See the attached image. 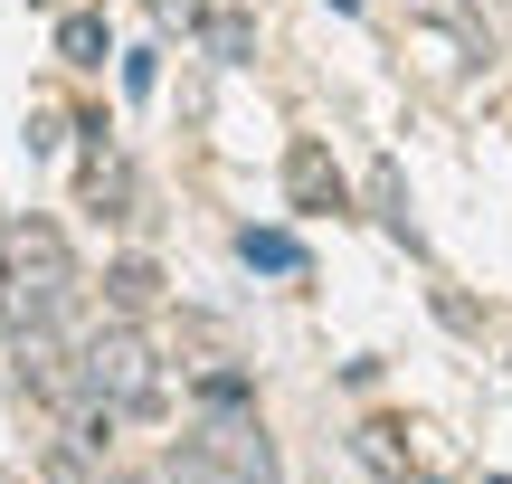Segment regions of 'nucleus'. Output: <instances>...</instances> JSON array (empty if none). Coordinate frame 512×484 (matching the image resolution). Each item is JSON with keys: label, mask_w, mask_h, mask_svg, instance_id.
<instances>
[{"label": "nucleus", "mask_w": 512, "mask_h": 484, "mask_svg": "<svg viewBox=\"0 0 512 484\" xmlns=\"http://www.w3.org/2000/svg\"><path fill=\"white\" fill-rule=\"evenodd\" d=\"M399 57H408V76H418L427 95H456L465 76L494 67V38H484V19L465 10V0H408Z\"/></svg>", "instance_id": "nucleus-1"}, {"label": "nucleus", "mask_w": 512, "mask_h": 484, "mask_svg": "<svg viewBox=\"0 0 512 484\" xmlns=\"http://www.w3.org/2000/svg\"><path fill=\"white\" fill-rule=\"evenodd\" d=\"M171 484H285V466H275L266 428H256L247 409H219V418H200V428L181 437Z\"/></svg>", "instance_id": "nucleus-2"}, {"label": "nucleus", "mask_w": 512, "mask_h": 484, "mask_svg": "<svg viewBox=\"0 0 512 484\" xmlns=\"http://www.w3.org/2000/svg\"><path fill=\"white\" fill-rule=\"evenodd\" d=\"M67 295H76L67 238H57L48 219H19L10 228V314L19 323H57V314H67Z\"/></svg>", "instance_id": "nucleus-3"}, {"label": "nucleus", "mask_w": 512, "mask_h": 484, "mask_svg": "<svg viewBox=\"0 0 512 484\" xmlns=\"http://www.w3.org/2000/svg\"><path fill=\"white\" fill-rule=\"evenodd\" d=\"M86 390L105 399V409H152V399H162V371H152V342L133 333V323H105V333L86 342Z\"/></svg>", "instance_id": "nucleus-4"}, {"label": "nucleus", "mask_w": 512, "mask_h": 484, "mask_svg": "<svg viewBox=\"0 0 512 484\" xmlns=\"http://www.w3.org/2000/svg\"><path fill=\"white\" fill-rule=\"evenodd\" d=\"M19 380H29L38 399H76V390H86V361L57 352L48 323H19Z\"/></svg>", "instance_id": "nucleus-5"}, {"label": "nucleus", "mask_w": 512, "mask_h": 484, "mask_svg": "<svg viewBox=\"0 0 512 484\" xmlns=\"http://www.w3.org/2000/svg\"><path fill=\"white\" fill-rule=\"evenodd\" d=\"M285 190H294V209H332V200H342V181H332V152H323V143H294Z\"/></svg>", "instance_id": "nucleus-6"}, {"label": "nucleus", "mask_w": 512, "mask_h": 484, "mask_svg": "<svg viewBox=\"0 0 512 484\" xmlns=\"http://www.w3.org/2000/svg\"><path fill=\"white\" fill-rule=\"evenodd\" d=\"M238 257L266 266V276H304V238L294 228H238Z\"/></svg>", "instance_id": "nucleus-7"}, {"label": "nucleus", "mask_w": 512, "mask_h": 484, "mask_svg": "<svg viewBox=\"0 0 512 484\" xmlns=\"http://www.w3.org/2000/svg\"><path fill=\"white\" fill-rule=\"evenodd\" d=\"M57 57H67V67H105V19L67 10V19H57Z\"/></svg>", "instance_id": "nucleus-8"}, {"label": "nucleus", "mask_w": 512, "mask_h": 484, "mask_svg": "<svg viewBox=\"0 0 512 484\" xmlns=\"http://www.w3.org/2000/svg\"><path fill=\"white\" fill-rule=\"evenodd\" d=\"M361 456H370V466H380L389 484H427V475H418V466L399 456V428H361Z\"/></svg>", "instance_id": "nucleus-9"}, {"label": "nucleus", "mask_w": 512, "mask_h": 484, "mask_svg": "<svg viewBox=\"0 0 512 484\" xmlns=\"http://www.w3.org/2000/svg\"><path fill=\"white\" fill-rule=\"evenodd\" d=\"M370 200H380V219L399 228L408 247H418V228H408V200H399V171H389V162H380V181H370Z\"/></svg>", "instance_id": "nucleus-10"}, {"label": "nucleus", "mask_w": 512, "mask_h": 484, "mask_svg": "<svg viewBox=\"0 0 512 484\" xmlns=\"http://www.w3.org/2000/svg\"><path fill=\"white\" fill-rule=\"evenodd\" d=\"M114 304H124V314H143V304H152V266H114Z\"/></svg>", "instance_id": "nucleus-11"}, {"label": "nucleus", "mask_w": 512, "mask_h": 484, "mask_svg": "<svg viewBox=\"0 0 512 484\" xmlns=\"http://www.w3.org/2000/svg\"><path fill=\"white\" fill-rule=\"evenodd\" d=\"M209 48H219V57H247V19L219 10V19H209Z\"/></svg>", "instance_id": "nucleus-12"}, {"label": "nucleus", "mask_w": 512, "mask_h": 484, "mask_svg": "<svg viewBox=\"0 0 512 484\" xmlns=\"http://www.w3.org/2000/svg\"><path fill=\"white\" fill-rule=\"evenodd\" d=\"M152 19H181V29H190V19H200V0H152Z\"/></svg>", "instance_id": "nucleus-13"}, {"label": "nucleus", "mask_w": 512, "mask_h": 484, "mask_svg": "<svg viewBox=\"0 0 512 484\" xmlns=\"http://www.w3.org/2000/svg\"><path fill=\"white\" fill-rule=\"evenodd\" d=\"M332 10H361V0H332Z\"/></svg>", "instance_id": "nucleus-14"}, {"label": "nucleus", "mask_w": 512, "mask_h": 484, "mask_svg": "<svg viewBox=\"0 0 512 484\" xmlns=\"http://www.w3.org/2000/svg\"><path fill=\"white\" fill-rule=\"evenodd\" d=\"M38 10H57V0H38Z\"/></svg>", "instance_id": "nucleus-15"}, {"label": "nucleus", "mask_w": 512, "mask_h": 484, "mask_svg": "<svg viewBox=\"0 0 512 484\" xmlns=\"http://www.w3.org/2000/svg\"><path fill=\"white\" fill-rule=\"evenodd\" d=\"M0 484H19V475H0Z\"/></svg>", "instance_id": "nucleus-16"}, {"label": "nucleus", "mask_w": 512, "mask_h": 484, "mask_svg": "<svg viewBox=\"0 0 512 484\" xmlns=\"http://www.w3.org/2000/svg\"><path fill=\"white\" fill-rule=\"evenodd\" d=\"M494 484H512V475H494Z\"/></svg>", "instance_id": "nucleus-17"}]
</instances>
